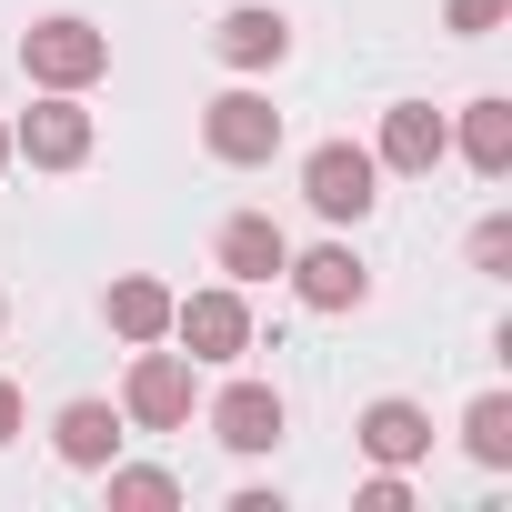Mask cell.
Here are the masks:
<instances>
[{"label":"cell","instance_id":"1","mask_svg":"<svg viewBox=\"0 0 512 512\" xmlns=\"http://www.w3.org/2000/svg\"><path fill=\"white\" fill-rule=\"evenodd\" d=\"M21 71H31L41 91H81V81H101V71H111V41H101L91 21L51 11V21H31V31H21Z\"/></svg>","mask_w":512,"mask_h":512},{"label":"cell","instance_id":"2","mask_svg":"<svg viewBox=\"0 0 512 512\" xmlns=\"http://www.w3.org/2000/svg\"><path fill=\"white\" fill-rule=\"evenodd\" d=\"M191 372H201L191 352H151V342H141V352H131V382H121V422L181 432V422H191V392H201Z\"/></svg>","mask_w":512,"mask_h":512},{"label":"cell","instance_id":"3","mask_svg":"<svg viewBox=\"0 0 512 512\" xmlns=\"http://www.w3.org/2000/svg\"><path fill=\"white\" fill-rule=\"evenodd\" d=\"M302 201H312L322 221H362V211L382 201V161H372L362 141H322V151L302 161Z\"/></svg>","mask_w":512,"mask_h":512},{"label":"cell","instance_id":"4","mask_svg":"<svg viewBox=\"0 0 512 512\" xmlns=\"http://www.w3.org/2000/svg\"><path fill=\"white\" fill-rule=\"evenodd\" d=\"M201 141H211V161L251 171V161H272V151H282V111H272L262 91H221V101L201 111Z\"/></svg>","mask_w":512,"mask_h":512},{"label":"cell","instance_id":"5","mask_svg":"<svg viewBox=\"0 0 512 512\" xmlns=\"http://www.w3.org/2000/svg\"><path fill=\"white\" fill-rule=\"evenodd\" d=\"M11 151H21V161H41V171H81V161H91V111H81L71 91H51V101H31V111H21Z\"/></svg>","mask_w":512,"mask_h":512},{"label":"cell","instance_id":"6","mask_svg":"<svg viewBox=\"0 0 512 512\" xmlns=\"http://www.w3.org/2000/svg\"><path fill=\"white\" fill-rule=\"evenodd\" d=\"M171 332L191 342V362H241V352H251L241 292H191V302H171Z\"/></svg>","mask_w":512,"mask_h":512},{"label":"cell","instance_id":"7","mask_svg":"<svg viewBox=\"0 0 512 512\" xmlns=\"http://www.w3.org/2000/svg\"><path fill=\"white\" fill-rule=\"evenodd\" d=\"M282 272H292V292H302L312 312H362V302H372V272L352 262L342 241H322V251H302V262H282Z\"/></svg>","mask_w":512,"mask_h":512},{"label":"cell","instance_id":"8","mask_svg":"<svg viewBox=\"0 0 512 512\" xmlns=\"http://www.w3.org/2000/svg\"><path fill=\"white\" fill-rule=\"evenodd\" d=\"M211 251H221V272H231V282H272V272L292 262V241H282V221H272V211H231Z\"/></svg>","mask_w":512,"mask_h":512},{"label":"cell","instance_id":"9","mask_svg":"<svg viewBox=\"0 0 512 512\" xmlns=\"http://www.w3.org/2000/svg\"><path fill=\"white\" fill-rule=\"evenodd\" d=\"M211 432H221L231 452H272V442H282V392H272V382H231V392L211 402Z\"/></svg>","mask_w":512,"mask_h":512},{"label":"cell","instance_id":"10","mask_svg":"<svg viewBox=\"0 0 512 512\" xmlns=\"http://www.w3.org/2000/svg\"><path fill=\"white\" fill-rule=\"evenodd\" d=\"M442 151H452V131H442V111H432V101H402V111H382V151H372L382 171H432Z\"/></svg>","mask_w":512,"mask_h":512},{"label":"cell","instance_id":"11","mask_svg":"<svg viewBox=\"0 0 512 512\" xmlns=\"http://www.w3.org/2000/svg\"><path fill=\"white\" fill-rule=\"evenodd\" d=\"M352 432H362V452H372V462H392V472L432 452V412H422V402H372Z\"/></svg>","mask_w":512,"mask_h":512},{"label":"cell","instance_id":"12","mask_svg":"<svg viewBox=\"0 0 512 512\" xmlns=\"http://www.w3.org/2000/svg\"><path fill=\"white\" fill-rule=\"evenodd\" d=\"M51 442H61V462H71V472H101V462L121 452V412H111V402H61Z\"/></svg>","mask_w":512,"mask_h":512},{"label":"cell","instance_id":"13","mask_svg":"<svg viewBox=\"0 0 512 512\" xmlns=\"http://www.w3.org/2000/svg\"><path fill=\"white\" fill-rule=\"evenodd\" d=\"M211 51H221L231 71H272V61L292 51V21H282V11H231V21L211 31Z\"/></svg>","mask_w":512,"mask_h":512},{"label":"cell","instance_id":"14","mask_svg":"<svg viewBox=\"0 0 512 512\" xmlns=\"http://www.w3.org/2000/svg\"><path fill=\"white\" fill-rule=\"evenodd\" d=\"M101 312H111V332H121V342H161V332H171V282H151V272H121Z\"/></svg>","mask_w":512,"mask_h":512},{"label":"cell","instance_id":"15","mask_svg":"<svg viewBox=\"0 0 512 512\" xmlns=\"http://www.w3.org/2000/svg\"><path fill=\"white\" fill-rule=\"evenodd\" d=\"M462 161H472L482 181L512 171V101H472V111H462Z\"/></svg>","mask_w":512,"mask_h":512},{"label":"cell","instance_id":"16","mask_svg":"<svg viewBox=\"0 0 512 512\" xmlns=\"http://www.w3.org/2000/svg\"><path fill=\"white\" fill-rule=\"evenodd\" d=\"M462 442H472V462H492V472H502V462H512V402H502V392H482V402L462 412Z\"/></svg>","mask_w":512,"mask_h":512},{"label":"cell","instance_id":"17","mask_svg":"<svg viewBox=\"0 0 512 512\" xmlns=\"http://www.w3.org/2000/svg\"><path fill=\"white\" fill-rule=\"evenodd\" d=\"M111 472V462H101ZM181 502V482L171 472H111V512H171Z\"/></svg>","mask_w":512,"mask_h":512},{"label":"cell","instance_id":"18","mask_svg":"<svg viewBox=\"0 0 512 512\" xmlns=\"http://www.w3.org/2000/svg\"><path fill=\"white\" fill-rule=\"evenodd\" d=\"M502 11H512V0H452V11H442V21H452L462 41H482V31H502Z\"/></svg>","mask_w":512,"mask_h":512},{"label":"cell","instance_id":"19","mask_svg":"<svg viewBox=\"0 0 512 512\" xmlns=\"http://www.w3.org/2000/svg\"><path fill=\"white\" fill-rule=\"evenodd\" d=\"M362 512H412V482H402V472H392V462H382V472H372V482H362Z\"/></svg>","mask_w":512,"mask_h":512},{"label":"cell","instance_id":"20","mask_svg":"<svg viewBox=\"0 0 512 512\" xmlns=\"http://www.w3.org/2000/svg\"><path fill=\"white\" fill-rule=\"evenodd\" d=\"M502 262H512V221H482L472 231V272H502Z\"/></svg>","mask_w":512,"mask_h":512},{"label":"cell","instance_id":"21","mask_svg":"<svg viewBox=\"0 0 512 512\" xmlns=\"http://www.w3.org/2000/svg\"><path fill=\"white\" fill-rule=\"evenodd\" d=\"M11 432H21V392H11V382H0V442H11Z\"/></svg>","mask_w":512,"mask_h":512},{"label":"cell","instance_id":"22","mask_svg":"<svg viewBox=\"0 0 512 512\" xmlns=\"http://www.w3.org/2000/svg\"><path fill=\"white\" fill-rule=\"evenodd\" d=\"M0 171H11V131H0Z\"/></svg>","mask_w":512,"mask_h":512},{"label":"cell","instance_id":"23","mask_svg":"<svg viewBox=\"0 0 512 512\" xmlns=\"http://www.w3.org/2000/svg\"><path fill=\"white\" fill-rule=\"evenodd\" d=\"M0 322H11V312H0Z\"/></svg>","mask_w":512,"mask_h":512}]
</instances>
